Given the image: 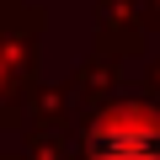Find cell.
I'll return each instance as SVG.
<instances>
[{"mask_svg":"<svg viewBox=\"0 0 160 160\" xmlns=\"http://www.w3.org/2000/svg\"><path fill=\"white\" fill-rule=\"evenodd\" d=\"M102 160H160V123L139 118V123H118L112 133H102Z\"/></svg>","mask_w":160,"mask_h":160,"instance_id":"6da1fadb","label":"cell"}]
</instances>
